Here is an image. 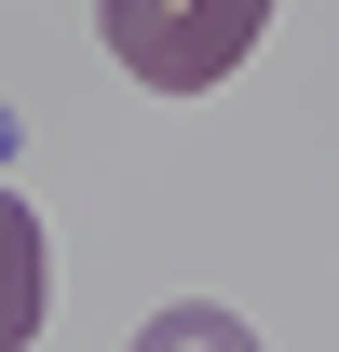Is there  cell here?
<instances>
[{"instance_id": "7a4b0ae2", "label": "cell", "mask_w": 339, "mask_h": 352, "mask_svg": "<svg viewBox=\"0 0 339 352\" xmlns=\"http://www.w3.org/2000/svg\"><path fill=\"white\" fill-rule=\"evenodd\" d=\"M41 311H54V244L28 217V190H0V352L41 339Z\"/></svg>"}, {"instance_id": "6da1fadb", "label": "cell", "mask_w": 339, "mask_h": 352, "mask_svg": "<svg viewBox=\"0 0 339 352\" xmlns=\"http://www.w3.org/2000/svg\"><path fill=\"white\" fill-rule=\"evenodd\" d=\"M258 28H271V0H95V41L123 54L150 95L231 82V68L258 54Z\"/></svg>"}, {"instance_id": "3957f363", "label": "cell", "mask_w": 339, "mask_h": 352, "mask_svg": "<svg viewBox=\"0 0 339 352\" xmlns=\"http://www.w3.org/2000/svg\"><path fill=\"white\" fill-rule=\"evenodd\" d=\"M136 352H258V325H245V311H217V298H176V311L136 325Z\"/></svg>"}]
</instances>
